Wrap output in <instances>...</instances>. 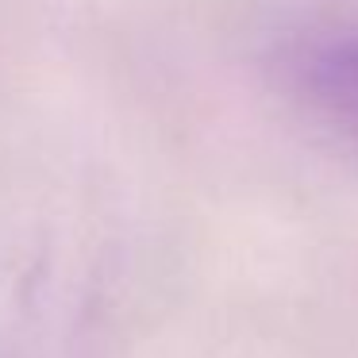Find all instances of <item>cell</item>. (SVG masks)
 <instances>
[{"label": "cell", "instance_id": "obj_1", "mask_svg": "<svg viewBox=\"0 0 358 358\" xmlns=\"http://www.w3.org/2000/svg\"><path fill=\"white\" fill-rule=\"evenodd\" d=\"M293 81L327 124L358 139V31L304 43L293 58Z\"/></svg>", "mask_w": 358, "mask_h": 358}]
</instances>
